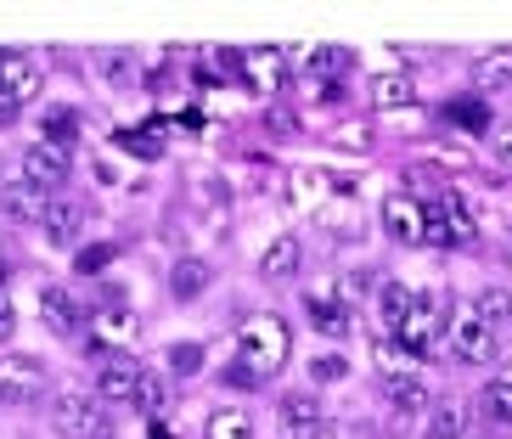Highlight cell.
Masks as SVG:
<instances>
[{"label":"cell","instance_id":"obj_14","mask_svg":"<svg viewBox=\"0 0 512 439\" xmlns=\"http://www.w3.org/2000/svg\"><path fill=\"white\" fill-rule=\"evenodd\" d=\"M40 62L23 57V51H0V91L12 96V102H29L34 91H40Z\"/></svg>","mask_w":512,"mask_h":439},{"label":"cell","instance_id":"obj_2","mask_svg":"<svg viewBox=\"0 0 512 439\" xmlns=\"http://www.w3.org/2000/svg\"><path fill=\"white\" fill-rule=\"evenodd\" d=\"M456 321V304L451 293H417V310L406 316V327L394 333V344L411 349V355H428V349L439 344V333Z\"/></svg>","mask_w":512,"mask_h":439},{"label":"cell","instance_id":"obj_44","mask_svg":"<svg viewBox=\"0 0 512 439\" xmlns=\"http://www.w3.org/2000/svg\"><path fill=\"white\" fill-rule=\"evenodd\" d=\"M17 119V102H12V96H0V124H12Z\"/></svg>","mask_w":512,"mask_h":439},{"label":"cell","instance_id":"obj_34","mask_svg":"<svg viewBox=\"0 0 512 439\" xmlns=\"http://www.w3.org/2000/svg\"><path fill=\"white\" fill-rule=\"evenodd\" d=\"M473 310H479V316L490 321V327H496V321H512V288H484Z\"/></svg>","mask_w":512,"mask_h":439},{"label":"cell","instance_id":"obj_17","mask_svg":"<svg viewBox=\"0 0 512 439\" xmlns=\"http://www.w3.org/2000/svg\"><path fill=\"white\" fill-rule=\"evenodd\" d=\"M242 68H248V85L254 91H282V79H287V51H276V46H265V51H242Z\"/></svg>","mask_w":512,"mask_h":439},{"label":"cell","instance_id":"obj_33","mask_svg":"<svg viewBox=\"0 0 512 439\" xmlns=\"http://www.w3.org/2000/svg\"><path fill=\"white\" fill-rule=\"evenodd\" d=\"M169 372H175V378H192V372H203V344H197V338H181V344L169 349Z\"/></svg>","mask_w":512,"mask_h":439},{"label":"cell","instance_id":"obj_42","mask_svg":"<svg viewBox=\"0 0 512 439\" xmlns=\"http://www.w3.org/2000/svg\"><path fill=\"white\" fill-rule=\"evenodd\" d=\"M203 124H209L203 119V107H181V130H203Z\"/></svg>","mask_w":512,"mask_h":439},{"label":"cell","instance_id":"obj_23","mask_svg":"<svg viewBox=\"0 0 512 439\" xmlns=\"http://www.w3.org/2000/svg\"><path fill=\"white\" fill-rule=\"evenodd\" d=\"M79 136V107L74 102H51L46 113H40V141H51V147H62V141Z\"/></svg>","mask_w":512,"mask_h":439},{"label":"cell","instance_id":"obj_29","mask_svg":"<svg viewBox=\"0 0 512 439\" xmlns=\"http://www.w3.org/2000/svg\"><path fill=\"white\" fill-rule=\"evenodd\" d=\"M327 175H321V169H293V175H287V192H293V203H304V209H310V203H321V197H327Z\"/></svg>","mask_w":512,"mask_h":439},{"label":"cell","instance_id":"obj_40","mask_svg":"<svg viewBox=\"0 0 512 439\" xmlns=\"http://www.w3.org/2000/svg\"><path fill=\"white\" fill-rule=\"evenodd\" d=\"M12 333H17V310L12 299H0V344H12Z\"/></svg>","mask_w":512,"mask_h":439},{"label":"cell","instance_id":"obj_20","mask_svg":"<svg viewBox=\"0 0 512 439\" xmlns=\"http://www.w3.org/2000/svg\"><path fill=\"white\" fill-rule=\"evenodd\" d=\"M417 310V293L406 288V282H383L377 288V316H383V327H389V338L406 327V316Z\"/></svg>","mask_w":512,"mask_h":439},{"label":"cell","instance_id":"obj_18","mask_svg":"<svg viewBox=\"0 0 512 439\" xmlns=\"http://www.w3.org/2000/svg\"><path fill=\"white\" fill-rule=\"evenodd\" d=\"M445 124L451 130H462V136H496V124H490V102H479V96H456V102H445Z\"/></svg>","mask_w":512,"mask_h":439},{"label":"cell","instance_id":"obj_10","mask_svg":"<svg viewBox=\"0 0 512 439\" xmlns=\"http://www.w3.org/2000/svg\"><path fill=\"white\" fill-rule=\"evenodd\" d=\"M164 124H169L164 113H152L147 124H124V130H119L113 141H119V147L130 152V158H136V164H158V158H164V147H169Z\"/></svg>","mask_w":512,"mask_h":439},{"label":"cell","instance_id":"obj_8","mask_svg":"<svg viewBox=\"0 0 512 439\" xmlns=\"http://www.w3.org/2000/svg\"><path fill=\"white\" fill-rule=\"evenodd\" d=\"M40 378H46V366L34 361V355H23V349H12V355H0V400H34L40 394Z\"/></svg>","mask_w":512,"mask_h":439},{"label":"cell","instance_id":"obj_11","mask_svg":"<svg viewBox=\"0 0 512 439\" xmlns=\"http://www.w3.org/2000/svg\"><path fill=\"white\" fill-rule=\"evenodd\" d=\"M23 181L29 186H62L68 181V152L51 147V141H34V147H23Z\"/></svg>","mask_w":512,"mask_h":439},{"label":"cell","instance_id":"obj_26","mask_svg":"<svg viewBox=\"0 0 512 439\" xmlns=\"http://www.w3.org/2000/svg\"><path fill=\"white\" fill-rule=\"evenodd\" d=\"M484 417L501 423V428H512V366L490 378V389H484Z\"/></svg>","mask_w":512,"mask_h":439},{"label":"cell","instance_id":"obj_21","mask_svg":"<svg viewBox=\"0 0 512 439\" xmlns=\"http://www.w3.org/2000/svg\"><path fill=\"white\" fill-rule=\"evenodd\" d=\"M0 209L12 214V220H46L51 197L40 192V186H29V181H12L6 192H0Z\"/></svg>","mask_w":512,"mask_h":439},{"label":"cell","instance_id":"obj_38","mask_svg":"<svg viewBox=\"0 0 512 439\" xmlns=\"http://www.w3.org/2000/svg\"><path fill=\"white\" fill-rule=\"evenodd\" d=\"M490 164L512 169V124H496V136H490Z\"/></svg>","mask_w":512,"mask_h":439},{"label":"cell","instance_id":"obj_5","mask_svg":"<svg viewBox=\"0 0 512 439\" xmlns=\"http://www.w3.org/2000/svg\"><path fill=\"white\" fill-rule=\"evenodd\" d=\"M473 231H479V214L467 209V203H428V231H422V243H434V248H456V243H473Z\"/></svg>","mask_w":512,"mask_h":439},{"label":"cell","instance_id":"obj_13","mask_svg":"<svg viewBox=\"0 0 512 439\" xmlns=\"http://www.w3.org/2000/svg\"><path fill=\"white\" fill-rule=\"evenodd\" d=\"M40 299V316H46V327L51 333H62V338H74L79 327H85V316H79V299L68 288H57V282H46V288L34 293Z\"/></svg>","mask_w":512,"mask_h":439},{"label":"cell","instance_id":"obj_9","mask_svg":"<svg viewBox=\"0 0 512 439\" xmlns=\"http://www.w3.org/2000/svg\"><path fill=\"white\" fill-rule=\"evenodd\" d=\"M141 338V316L130 304H102L91 316V344L85 349H102V344H136Z\"/></svg>","mask_w":512,"mask_h":439},{"label":"cell","instance_id":"obj_45","mask_svg":"<svg viewBox=\"0 0 512 439\" xmlns=\"http://www.w3.org/2000/svg\"><path fill=\"white\" fill-rule=\"evenodd\" d=\"M0 282H6V265H0Z\"/></svg>","mask_w":512,"mask_h":439},{"label":"cell","instance_id":"obj_16","mask_svg":"<svg viewBox=\"0 0 512 439\" xmlns=\"http://www.w3.org/2000/svg\"><path fill=\"white\" fill-rule=\"evenodd\" d=\"M141 372L130 355H119V361H107L102 372H96V400H136V389H141Z\"/></svg>","mask_w":512,"mask_h":439},{"label":"cell","instance_id":"obj_30","mask_svg":"<svg viewBox=\"0 0 512 439\" xmlns=\"http://www.w3.org/2000/svg\"><path fill=\"white\" fill-rule=\"evenodd\" d=\"M96 68H102V79L113 85V91L136 85V57H130V51H102V57H96Z\"/></svg>","mask_w":512,"mask_h":439},{"label":"cell","instance_id":"obj_31","mask_svg":"<svg viewBox=\"0 0 512 439\" xmlns=\"http://www.w3.org/2000/svg\"><path fill=\"white\" fill-rule=\"evenodd\" d=\"M113 259H119V243H85L74 254V271L79 276H102V271H113Z\"/></svg>","mask_w":512,"mask_h":439},{"label":"cell","instance_id":"obj_39","mask_svg":"<svg viewBox=\"0 0 512 439\" xmlns=\"http://www.w3.org/2000/svg\"><path fill=\"white\" fill-rule=\"evenodd\" d=\"M332 141H338V147H366V141H372V130H366V124H344Z\"/></svg>","mask_w":512,"mask_h":439},{"label":"cell","instance_id":"obj_19","mask_svg":"<svg viewBox=\"0 0 512 439\" xmlns=\"http://www.w3.org/2000/svg\"><path fill=\"white\" fill-rule=\"evenodd\" d=\"M411 102H417V79H411V74H400V68L372 74V107L394 113V107H411Z\"/></svg>","mask_w":512,"mask_h":439},{"label":"cell","instance_id":"obj_37","mask_svg":"<svg viewBox=\"0 0 512 439\" xmlns=\"http://www.w3.org/2000/svg\"><path fill=\"white\" fill-rule=\"evenodd\" d=\"M422 439H462V417H456V406H439Z\"/></svg>","mask_w":512,"mask_h":439},{"label":"cell","instance_id":"obj_6","mask_svg":"<svg viewBox=\"0 0 512 439\" xmlns=\"http://www.w3.org/2000/svg\"><path fill=\"white\" fill-rule=\"evenodd\" d=\"M377 226H383L389 243H422V231H428V203H417V197H406V192H389L383 209H377Z\"/></svg>","mask_w":512,"mask_h":439},{"label":"cell","instance_id":"obj_7","mask_svg":"<svg viewBox=\"0 0 512 439\" xmlns=\"http://www.w3.org/2000/svg\"><path fill=\"white\" fill-rule=\"evenodd\" d=\"M451 349H456V361L484 366L501 344H496V327H490L479 310H456V321H451Z\"/></svg>","mask_w":512,"mask_h":439},{"label":"cell","instance_id":"obj_27","mask_svg":"<svg viewBox=\"0 0 512 439\" xmlns=\"http://www.w3.org/2000/svg\"><path fill=\"white\" fill-rule=\"evenodd\" d=\"M259 428H254V417H248V411L242 406H220L209 417V439H254Z\"/></svg>","mask_w":512,"mask_h":439},{"label":"cell","instance_id":"obj_25","mask_svg":"<svg viewBox=\"0 0 512 439\" xmlns=\"http://www.w3.org/2000/svg\"><path fill=\"white\" fill-rule=\"evenodd\" d=\"M473 85H479V91H507L512 85V51H490V57L473 62Z\"/></svg>","mask_w":512,"mask_h":439},{"label":"cell","instance_id":"obj_36","mask_svg":"<svg viewBox=\"0 0 512 439\" xmlns=\"http://www.w3.org/2000/svg\"><path fill=\"white\" fill-rule=\"evenodd\" d=\"M344 378H349L344 355H316V361H310V383H344Z\"/></svg>","mask_w":512,"mask_h":439},{"label":"cell","instance_id":"obj_22","mask_svg":"<svg viewBox=\"0 0 512 439\" xmlns=\"http://www.w3.org/2000/svg\"><path fill=\"white\" fill-rule=\"evenodd\" d=\"M282 423L293 428V434H310V428H321V394L316 389H293L282 400Z\"/></svg>","mask_w":512,"mask_h":439},{"label":"cell","instance_id":"obj_3","mask_svg":"<svg viewBox=\"0 0 512 439\" xmlns=\"http://www.w3.org/2000/svg\"><path fill=\"white\" fill-rule=\"evenodd\" d=\"M51 423H57V434H68V439H107V417H102L96 389H57Z\"/></svg>","mask_w":512,"mask_h":439},{"label":"cell","instance_id":"obj_15","mask_svg":"<svg viewBox=\"0 0 512 439\" xmlns=\"http://www.w3.org/2000/svg\"><path fill=\"white\" fill-rule=\"evenodd\" d=\"M299 271H304V243L293 231H282V237L259 254V276H265V282H293Z\"/></svg>","mask_w":512,"mask_h":439},{"label":"cell","instance_id":"obj_24","mask_svg":"<svg viewBox=\"0 0 512 439\" xmlns=\"http://www.w3.org/2000/svg\"><path fill=\"white\" fill-rule=\"evenodd\" d=\"M40 226H46V237H51V243H74V237H79V226H85V209L62 197V203H51V209H46V220H40Z\"/></svg>","mask_w":512,"mask_h":439},{"label":"cell","instance_id":"obj_1","mask_svg":"<svg viewBox=\"0 0 512 439\" xmlns=\"http://www.w3.org/2000/svg\"><path fill=\"white\" fill-rule=\"evenodd\" d=\"M293 355V338H287V321L282 316H248L237 327V366H248L259 383L276 378Z\"/></svg>","mask_w":512,"mask_h":439},{"label":"cell","instance_id":"obj_32","mask_svg":"<svg viewBox=\"0 0 512 439\" xmlns=\"http://www.w3.org/2000/svg\"><path fill=\"white\" fill-rule=\"evenodd\" d=\"M136 406L147 411V417H164V406H169V383L158 378V372H147V378H141V389H136Z\"/></svg>","mask_w":512,"mask_h":439},{"label":"cell","instance_id":"obj_4","mask_svg":"<svg viewBox=\"0 0 512 439\" xmlns=\"http://www.w3.org/2000/svg\"><path fill=\"white\" fill-rule=\"evenodd\" d=\"M304 316H310V327H321L327 338H344L349 327H355V299H349L344 282L321 276V282H310V293H304Z\"/></svg>","mask_w":512,"mask_h":439},{"label":"cell","instance_id":"obj_28","mask_svg":"<svg viewBox=\"0 0 512 439\" xmlns=\"http://www.w3.org/2000/svg\"><path fill=\"white\" fill-rule=\"evenodd\" d=\"M389 406L400 411V417L422 411V406H428V383H422L417 372H406V378H394V383H389Z\"/></svg>","mask_w":512,"mask_h":439},{"label":"cell","instance_id":"obj_35","mask_svg":"<svg viewBox=\"0 0 512 439\" xmlns=\"http://www.w3.org/2000/svg\"><path fill=\"white\" fill-rule=\"evenodd\" d=\"M372 361L377 366H383V378H406V372H411V349H394V338H389V344H377L372 349Z\"/></svg>","mask_w":512,"mask_h":439},{"label":"cell","instance_id":"obj_43","mask_svg":"<svg viewBox=\"0 0 512 439\" xmlns=\"http://www.w3.org/2000/svg\"><path fill=\"white\" fill-rule=\"evenodd\" d=\"M147 439H175V434H169V423H164V417H152V423H147Z\"/></svg>","mask_w":512,"mask_h":439},{"label":"cell","instance_id":"obj_41","mask_svg":"<svg viewBox=\"0 0 512 439\" xmlns=\"http://www.w3.org/2000/svg\"><path fill=\"white\" fill-rule=\"evenodd\" d=\"M96 181H102V186H119L124 175H119V164H113V158H96Z\"/></svg>","mask_w":512,"mask_h":439},{"label":"cell","instance_id":"obj_12","mask_svg":"<svg viewBox=\"0 0 512 439\" xmlns=\"http://www.w3.org/2000/svg\"><path fill=\"white\" fill-rule=\"evenodd\" d=\"M209 288H214V265H209V259H203V254L175 259V271H169V293H175V304H197Z\"/></svg>","mask_w":512,"mask_h":439}]
</instances>
